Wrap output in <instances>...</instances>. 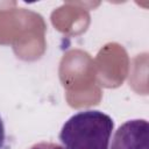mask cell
<instances>
[{
    "label": "cell",
    "mask_w": 149,
    "mask_h": 149,
    "mask_svg": "<svg viewBox=\"0 0 149 149\" xmlns=\"http://www.w3.org/2000/svg\"><path fill=\"white\" fill-rule=\"evenodd\" d=\"M5 141H6V132H5V125L3 121L0 116V149L3 148L5 146Z\"/></svg>",
    "instance_id": "obj_4"
},
{
    "label": "cell",
    "mask_w": 149,
    "mask_h": 149,
    "mask_svg": "<svg viewBox=\"0 0 149 149\" xmlns=\"http://www.w3.org/2000/svg\"><path fill=\"white\" fill-rule=\"evenodd\" d=\"M113 119L97 109L79 111L63 125L59 140L66 149H109Z\"/></svg>",
    "instance_id": "obj_1"
},
{
    "label": "cell",
    "mask_w": 149,
    "mask_h": 149,
    "mask_svg": "<svg viewBox=\"0 0 149 149\" xmlns=\"http://www.w3.org/2000/svg\"><path fill=\"white\" fill-rule=\"evenodd\" d=\"M148 121L133 119L126 121L115 130L109 149H148Z\"/></svg>",
    "instance_id": "obj_2"
},
{
    "label": "cell",
    "mask_w": 149,
    "mask_h": 149,
    "mask_svg": "<svg viewBox=\"0 0 149 149\" xmlns=\"http://www.w3.org/2000/svg\"><path fill=\"white\" fill-rule=\"evenodd\" d=\"M28 149H66V148L64 146H61V144H57V143H54V142L43 141V142H38V143L33 144Z\"/></svg>",
    "instance_id": "obj_3"
}]
</instances>
